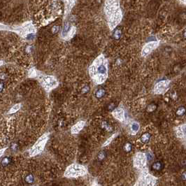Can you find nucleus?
I'll return each instance as SVG.
<instances>
[{"mask_svg":"<svg viewBox=\"0 0 186 186\" xmlns=\"http://www.w3.org/2000/svg\"><path fill=\"white\" fill-rule=\"evenodd\" d=\"M76 34V27L74 26H71L70 28L69 29V31L67 33V34L65 35V36L63 38V39H65L66 41H68V40H70L71 39H72L74 36Z\"/></svg>","mask_w":186,"mask_h":186,"instance_id":"obj_15","label":"nucleus"},{"mask_svg":"<svg viewBox=\"0 0 186 186\" xmlns=\"http://www.w3.org/2000/svg\"><path fill=\"white\" fill-rule=\"evenodd\" d=\"M185 113V108H180L179 109H178V111H177V114L179 115H183V113Z\"/></svg>","mask_w":186,"mask_h":186,"instance_id":"obj_24","label":"nucleus"},{"mask_svg":"<svg viewBox=\"0 0 186 186\" xmlns=\"http://www.w3.org/2000/svg\"><path fill=\"white\" fill-rule=\"evenodd\" d=\"M171 81L169 80H163L157 83L154 87L153 92L156 95H162L165 93L169 88Z\"/></svg>","mask_w":186,"mask_h":186,"instance_id":"obj_8","label":"nucleus"},{"mask_svg":"<svg viewBox=\"0 0 186 186\" xmlns=\"http://www.w3.org/2000/svg\"><path fill=\"white\" fill-rule=\"evenodd\" d=\"M4 29H6V27L4 26V25H1V24H0V30Z\"/></svg>","mask_w":186,"mask_h":186,"instance_id":"obj_27","label":"nucleus"},{"mask_svg":"<svg viewBox=\"0 0 186 186\" xmlns=\"http://www.w3.org/2000/svg\"><path fill=\"white\" fill-rule=\"evenodd\" d=\"M65 4V17L67 16L72 9L75 6L76 0H61Z\"/></svg>","mask_w":186,"mask_h":186,"instance_id":"obj_12","label":"nucleus"},{"mask_svg":"<svg viewBox=\"0 0 186 186\" xmlns=\"http://www.w3.org/2000/svg\"><path fill=\"white\" fill-rule=\"evenodd\" d=\"M147 156L144 153H137L134 157L133 164L135 168L143 169L146 166Z\"/></svg>","mask_w":186,"mask_h":186,"instance_id":"obj_7","label":"nucleus"},{"mask_svg":"<svg viewBox=\"0 0 186 186\" xmlns=\"http://www.w3.org/2000/svg\"><path fill=\"white\" fill-rule=\"evenodd\" d=\"M40 83L46 92H50L59 85L58 81L53 76H42L40 78Z\"/></svg>","mask_w":186,"mask_h":186,"instance_id":"obj_6","label":"nucleus"},{"mask_svg":"<svg viewBox=\"0 0 186 186\" xmlns=\"http://www.w3.org/2000/svg\"><path fill=\"white\" fill-rule=\"evenodd\" d=\"M36 76V72L34 69H31L29 71V77H35Z\"/></svg>","mask_w":186,"mask_h":186,"instance_id":"obj_22","label":"nucleus"},{"mask_svg":"<svg viewBox=\"0 0 186 186\" xmlns=\"http://www.w3.org/2000/svg\"><path fill=\"white\" fill-rule=\"evenodd\" d=\"M104 13L109 29L113 30L122 19V13L118 0H105Z\"/></svg>","mask_w":186,"mask_h":186,"instance_id":"obj_2","label":"nucleus"},{"mask_svg":"<svg viewBox=\"0 0 186 186\" xmlns=\"http://www.w3.org/2000/svg\"><path fill=\"white\" fill-rule=\"evenodd\" d=\"M108 61L103 54L98 56L89 67V74L96 84L100 85L108 78Z\"/></svg>","mask_w":186,"mask_h":186,"instance_id":"obj_1","label":"nucleus"},{"mask_svg":"<svg viewBox=\"0 0 186 186\" xmlns=\"http://www.w3.org/2000/svg\"><path fill=\"white\" fill-rule=\"evenodd\" d=\"M36 32V29L31 23H27L18 29V33L23 37H28Z\"/></svg>","mask_w":186,"mask_h":186,"instance_id":"obj_9","label":"nucleus"},{"mask_svg":"<svg viewBox=\"0 0 186 186\" xmlns=\"http://www.w3.org/2000/svg\"><path fill=\"white\" fill-rule=\"evenodd\" d=\"M85 124H86V122L83 120L79 121V122H78L77 123H76V124L72 127V129H71V132H72V134H78V133L83 129V127H85Z\"/></svg>","mask_w":186,"mask_h":186,"instance_id":"obj_13","label":"nucleus"},{"mask_svg":"<svg viewBox=\"0 0 186 186\" xmlns=\"http://www.w3.org/2000/svg\"><path fill=\"white\" fill-rule=\"evenodd\" d=\"M5 150H6V148H3V149H0V157H2L4 153V152H5Z\"/></svg>","mask_w":186,"mask_h":186,"instance_id":"obj_26","label":"nucleus"},{"mask_svg":"<svg viewBox=\"0 0 186 186\" xmlns=\"http://www.w3.org/2000/svg\"><path fill=\"white\" fill-rule=\"evenodd\" d=\"M98 157H99V158L100 159V160H102L104 157V153H100V154L98 155Z\"/></svg>","mask_w":186,"mask_h":186,"instance_id":"obj_25","label":"nucleus"},{"mask_svg":"<svg viewBox=\"0 0 186 186\" xmlns=\"http://www.w3.org/2000/svg\"><path fill=\"white\" fill-rule=\"evenodd\" d=\"M48 140V134H43L42 137H40L39 140L36 142V144H34L32 147V148L29 150V156H36L37 155L41 153L44 150V148L46 146V144Z\"/></svg>","mask_w":186,"mask_h":186,"instance_id":"obj_5","label":"nucleus"},{"mask_svg":"<svg viewBox=\"0 0 186 186\" xmlns=\"http://www.w3.org/2000/svg\"><path fill=\"white\" fill-rule=\"evenodd\" d=\"M140 129V125L137 122H132L130 126L131 134L132 135H135L139 132Z\"/></svg>","mask_w":186,"mask_h":186,"instance_id":"obj_16","label":"nucleus"},{"mask_svg":"<svg viewBox=\"0 0 186 186\" xmlns=\"http://www.w3.org/2000/svg\"><path fill=\"white\" fill-rule=\"evenodd\" d=\"M149 139H150V134H148V133H146V134H144L142 137H141V141L144 142V143H146L149 140Z\"/></svg>","mask_w":186,"mask_h":186,"instance_id":"obj_19","label":"nucleus"},{"mask_svg":"<svg viewBox=\"0 0 186 186\" xmlns=\"http://www.w3.org/2000/svg\"><path fill=\"white\" fill-rule=\"evenodd\" d=\"M124 149L126 152H130L131 150V149H132V146H131V144H129V143H127V144H125Z\"/></svg>","mask_w":186,"mask_h":186,"instance_id":"obj_23","label":"nucleus"},{"mask_svg":"<svg viewBox=\"0 0 186 186\" xmlns=\"http://www.w3.org/2000/svg\"><path fill=\"white\" fill-rule=\"evenodd\" d=\"M117 133H115V134H113V135H112L111 137H109V138L107 140L105 141L104 144H103V146H108V144H111V141L113 140V139H115V138L116 137V136H117Z\"/></svg>","mask_w":186,"mask_h":186,"instance_id":"obj_18","label":"nucleus"},{"mask_svg":"<svg viewBox=\"0 0 186 186\" xmlns=\"http://www.w3.org/2000/svg\"><path fill=\"white\" fill-rule=\"evenodd\" d=\"M2 64H3V62H2V61H0V66L2 65Z\"/></svg>","mask_w":186,"mask_h":186,"instance_id":"obj_29","label":"nucleus"},{"mask_svg":"<svg viewBox=\"0 0 186 186\" xmlns=\"http://www.w3.org/2000/svg\"><path fill=\"white\" fill-rule=\"evenodd\" d=\"M157 178L149 173L147 169H143L135 185H155Z\"/></svg>","mask_w":186,"mask_h":186,"instance_id":"obj_4","label":"nucleus"},{"mask_svg":"<svg viewBox=\"0 0 186 186\" xmlns=\"http://www.w3.org/2000/svg\"><path fill=\"white\" fill-rule=\"evenodd\" d=\"M161 167H162V164H161V163L159 162H155V163L153 165V168L155 170H157V171L160 170V169H161Z\"/></svg>","mask_w":186,"mask_h":186,"instance_id":"obj_21","label":"nucleus"},{"mask_svg":"<svg viewBox=\"0 0 186 186\" xmlns=\"http://www.w3.org/2000/svg\"><path fill=\"white\" fill-rule=\"evenodd\" d=\"M112 115L119 120L120 122H123L125 119V111L121 108H117L112 111Z\"/></svg>","mask_w":186,"mask_h":186,"instance_id":"obj_11","label":"nucleus"},{"mask_svg":"<svg viewBox=\"0 0 186 186\" xmlns=\"http://www.w3.org/2000/svg\"><path fill=\"white\" fill-rule=\"evenodd\" d=\"M176 134L177 137L181 139L185 138V125L183 124L176 127Z\"/></svg>","mask_w":186,"mask_h":186,"instance_id":"obj_14","label":"nucleus"},{"mask_svg":"<svg viewBox=\"0 0 186 186\" xmlns=\"http://www.w3.org/2000/svg\"><path fill=\"white\" fill-rule=\"evenodd\" d=\"M20 107H21V104H17L14 105L13 107L10 109V111H9V114L16 113V112H17V111L19 110L20 108Z\"/></svg>","mask_w":186,"mask_h":186,"instance_id":"obj_17","label":"nucleus"},{"mask_svg":"<svg viewBox=\"0 0 186 186\" xmlns=\"http://www.w3.org/2000/svg\"><path fill=\"white\" fill-rule=\"evenodd\" d=\"M159 44H160L159 41H151V42L147 43L146 44L144 45L141 50V56L145 57L148 55H150L153 50H155L158 47Z\"/></svg>","mask_w":186,"mask_h":186,"instance_id":"obj_10","label":"nucleus"},{"mask_svg":"<svg viewBox=\"0 0 186 186\" xmlns=\"http://www.w3.org/2000/svg\"><path fill=\"white\" fill-rule=\"evenodd\" d=\"M180 2H181V3H183L184 5L185 4V0H180Z\"/></svg>","mask_w":186,"mask_h":186,"instance_id":"obj_28","label":"nucleus"},{"mask_svg":"<svg viewBox=\"0 0 186 186\" xmlns=\"http://www.w3.org/2000/svg\"><path fill=\"white\" fill-rule=\"evenodd\" d=\"M104 93H105L104 90H103V89H99V90L97 92L96 96H97V97L101 98L103 97V95H104Z\"/></svg>","mask_w":186,"mask_h":186,"instance_id":"obj_20","label":"nucleus"},{"mask_svg":"<svg viewBox=\"0 0 186 186\" xmlns=\"http://www.w3.org/2000/svg\"><path fill=\"white\" fill-rule=\"evenodd\" d=\"M88 173L87 168L78 164H72L66 169L64 176L67 178H77L85 176Z\"/></svg>","mask_w":186,"mask_h":186,"instance_id":"obj_3","label":"nucleus"}]
</instances>
